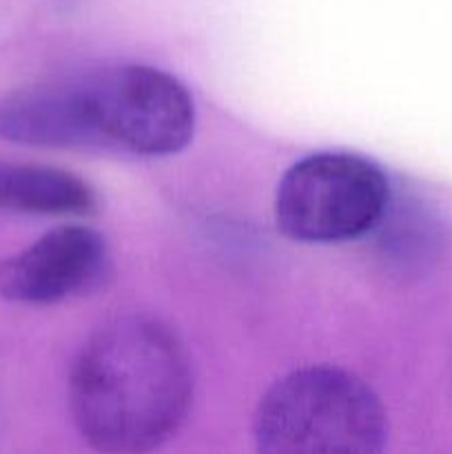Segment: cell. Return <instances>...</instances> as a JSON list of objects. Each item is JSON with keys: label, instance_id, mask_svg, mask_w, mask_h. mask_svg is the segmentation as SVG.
Returning <instances> with one entry per match:
<instances>
[{"label": "cell", "instance_id": "3957f363", "mask_svg": "<svg viewBox=\"0 0 452 454\" xmlns=\"http://www.w3.org/2000/svg\"><path fill=\"white\" fill-rule=\"evenodd\" d=\"M93 149L171 155L193 137L195 109L173 75L144 65H122L75 82Z\"/></svg>", "mask_w": 452, "mask_h": 454}, {"label": "cell", "instance_id": "7a4b0ae2", "mask_svg": "<svg viewBox=\"0 0 452 454\" xmlns=\"http://www.w3.org/2000/svg\"><path fill=\"white\" fill-rule=\"evenodd\" d=\"M253 433L257 454H384L388 421L379 397L353 372L308 366L270 386Z\"/></svg>", "mask_w": 452, "mask_h": 454}, {"label": "cell", "instance_id": "277c9868", "mask_svg": "<svg viewBox=\"0 0 452 454\" xmlns=\"http://www.w3.org/2000/svg\"><path fill=\"white\" fill-rule=\"evenodd\" d=\"M388 180L370 160L315 153L284 173L275 220L282 233L300 242H346L375 229L388 211Z\"/></svg>", "mask_w": 452, "mask_h": 454}, {"label": "cell", "instance_id": "6da1fadb", "mask_svg": "<svg viewBox=\"0 0 452 454\" xmlns=\"http://www.w3.org/2000/svg\"><path fill=\"white\" fill-rule=\"evenodd\" d=\"M191 402L193 371L184 346L144 315L97 328L71 371V417L100 454L158 450L182 428Z\"/></svg>", "mask_w": 452, "mask_h": 454}, {"label": "cell", "instance_id": "52a82bcc", "mask_svg": "<svg viewBox=\"0 0 452 454\" xmlns=\"http://www.w3.org/2000/svg\"><path fill=\"white\" fill-rule=\"evenodd\" d=\"M96 193L74 173L40 164L0 162V211L22 215H84Z\"/></svg>", "mask_w": 452, "mask_h": 454}, {"label": "cell", "instance_id": "5b68a950", "mask_svg": "<svg viewBox=\"0 0 452 454\" xmlns=\"http://www.w3.org/2000/svg\"><path fill=\"white\" fill-rule=\"evenodd\" d=\"M106 244L84 226H58L0 262V297L47 306L82 295L105 275Z\"/></svg>", "mask_w": 452, "mask_h": 454}, {"label": "cell", "instance_id": "8992f818", "mask_svg": "<svg viewBox=\"0 0 452 454\" xmlns=\"http://www.w3.org/2000/svg\"><path fill=\"white\" fill-rule=\"evenodd\" d=\"M0 137L43 149H93L75 82L43 84L0 98Z\"/></svg>", "mask_w": 452, "mask_h": 454}]
</instances>
